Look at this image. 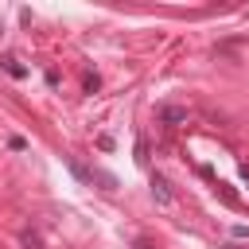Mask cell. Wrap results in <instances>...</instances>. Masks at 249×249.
<instances>
[{
  "mask_svg": "<svg viewBox=\"0 0 249 249\" xmlns=\"http://www.w3.org/2000/svg\"><path fill=\"white\" fill-rule=\"evenodd\" d=\"M156 121L163 128H179V124H187V109L183 105H160L156 109Z\"/></svg>",
  "mask_w": 249,
  "mask_h": 249,
  "instance_id": "6da1fadb",
  "label": "cell"
},
{
  "mask_svg": "<svg viewBox=\"0 0 249 249\" xmlns=\"http://www.w3.org/2000/svg\"><path fill=\"white\" fill-rule=\"evenodd\" d=\"M152 198H156L160 206H171V202H175V191H171V183H167L160 171H152Z\"/></svg>",
  "mask_w": 249,
  "mask_h": 249,
  "instance_id": "7a4b0ae2",
  "label": "cell"
},
{
  "mask_svg": "<svg viewBox=\"0 0 249 249\" xmlns=\"http://www.w3.org/2000/svg\"><path fill=\"white\" fill-rule=\"evenodd\" d=\"M0 66H4V74H8V78H27V66H19V58H16V54H4V58H0Z\"/></svg>",
  "mask_w": 249,
  "mask_h": 249,
  "instance_id": "3957f363",
  "label": "cell"
},
{
  "mask_svg": "<svg viewBox=\"0 0 249 249\" xmlns=\"http://www.w3.org/2000/svg\"><path fill=\"white\" fill-rule=\"evenodd\" d=\"M66 167H70V175H74L78 183H93V171H89L86 163H78L74 156H66Z\"/></svg>",
  "mask_w": 249,
  "mask_h": 249,
  "instance_id": "277c9868",
  "label": "cell"
},
{
  "mask_svg": "<svg viewBox=\"0 0 249 249\" xmlns=\"http://www.w3.org/2000/svg\"><path fill=\"white\" fill-rule=\"evenodd\" d=\"M82 89H86V93H97V89H101V78H97V70H86V74H82Z\"/></svg>",
  "mask_w": 249,
  "mask_h": 249,
  "instance_id": "5b68a950",
  "label": "cell"
},
{
  "mask_svg": "<svg viewBox=\"0 0 249 249\" xmlns=\"http://www.w3.org/2000/svg\"><path fill=\"white\" fill-rule=\"evenodd\" d=\"M89 171H93V183H101L105 191H113V187H117V179H113L109 171H101V167H89Z\"/></svg>",
  "mask_w": 249,
  "mask_h": 249,
  "instance_id": "8992f818",
  "label": "cell"
},
{
  "mask_svg": "<svg viewBox=\"0 0 249 249\" xmlns=\"http://www.w3.org/2000/svg\"><path fill=\"white\" fill-rule=\"evenodd\" d=\"M19 241H23V249H43V237H39L35 230H23V233H19Z\"/></svg>",
  "mask_w": 249,
  "mask_h": 249,
  "instance_id": "52a82bcc",
  "label": "cell"
},
{
  "mask_svg": "<svg viewBox=\"0 0 249 249\" xmlns=\"http://www.w3.org/2000/svg\"><path fill=\"white\" fill-rule=\"evenodd\" d=\"M8 148H12V152H23L27 140H23V136H8Z\"/></svg>",
  "mask_w": 249,
  "mask_h": 249,
  "instance_id": "ba28073f",
  "label": "cell"
},
{
  "mask_svg": "<svg viewBox=\"0 0 249 249\" xmlns=\"http://www.w3.org/2000/svg\"><path fill=\"white\" fill-rule=\"evenodd\" d=\"M136 160H140V163H144V160H148V144H144V136H140V140H136Z\"/></svg>",
  "mask_w": 249,
  "mask_h": 249,
  "instance_id": "9c48e42d",
  "label": "cell"
},
{
  "mask_svg": "<svg viewBox=\"0 0 249 249\" xmlns=\"http://www.w3.org/2000/svg\"><path fill=\"white\" fill-rule=\"evenodd\" d=\"M97 148L101 152H113V136H97Z\"/></svg>",
  "mask_w": 249,
  "mask_h": 249,
  "instance_id": "30bf717a",
  "label": "cell"
},
{
  "mask_svg": "<svg viewBox=\"0 0 249 249\" xmlns=\"http://www.w3.org/2000/svg\"><path fill=\"white\" fill-rule=\"evenodd\" d=\"M233 233H237V237H249V226H237Z\"/></svg>",
  "mask_w": 249,
  "mask_h": 249,
  "instance_id": "8fae6325",
  "label": "cell"
},
{
  "mask_svg": "<svg viewBox=\"0 0 249 249\" xmlns=\"http://www.w3.org/2000/svg\"><path fill=\"white\" fill-rule=\"evenodd\" d=\"M136 249H148V245H144V241H140V245H136Z\"/></svg>",
  "mask_w": 249,
  "mask_h": 249,
  "instance_id": "7c38bea8",
  "label": "cell"
},
{
  "mask_svg": "<svg viewBox=\"0 0 249 249\" xmlns=\"http://www.w3.org/2000/svg\"><path fill=\"white\" fill-rule=\"evenodd\" d=\"M226 249H237V245H226Z\"/></svg>",
  "mask_w": 249,
  "mask_h": 249,
  "instance_id": "4fadbf2b",
  "label": "cell"
},
{
  "mask_svg": "<svg viewBox=\"0 0 249 249\" xmlns=\"http://www.w3.org/2000/svg\"><path fill=\"white\" fill-rule=\"evenodd\" d=\"M0 31H4V27H0Z\"/></svg>",
  "mask_w": 249,
  "mask_h": 249,
  "instance_id": "5bb4252c",
  "label": "cell"
}]
</instances>
